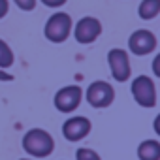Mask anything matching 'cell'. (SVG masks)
I'll list each match as a JSON object with an SVG mask.
<instances>
[{
	"label": "cell",
	"instance_id": "obj_1",
	"mask_svg": "<svg viewBox=\"0 0 160 160\" xmlns=\"http://www.w3.org/2000/svg\"><path fill=\"white\" fill-rule=\"evenodd\" d=\"M23 149L27 154H30L32 158L40 160V158H47L53 151H55V139L53 136L43 130V128H30L28 132H25L23 141H21Z\"/></svg>",
	"mask_w": 160,
	"mask_h": 160
},
{
	"label": "cell",
	"instance_id": "obj_2",
	"mask_svg": "<svg viewBox=\"0 0 160 160\" xmlns=\"http://www.w3.org/2000/svg\"><path fill=\"white\" fill-rule=\"evenodd\" d=\"M72 27H73V23H72V17H70L68 13H64V12H55V13L47 19V23H45V27H43V34H45V38H47L49 42H53V43H62V42H66V40L70 38Z\"/></svg>",
	"mask_w": 160,
	"mask_h": 160
},
{
	"label": "cell",
	"instance_id": "obj_3",
	"mask_svg": "<svg viewBox=\"0 0 160 160\" xmlns=\"http://www.w3.org/2000/svg\"><path fill=\"white\" fill-rule=\"evenodd\" d=\"M130 91L138 106L147 109L156 106V85L149 75H138L136 79H132Z\"/></svg>",
	"mask_w": 160,
	"mask_h": 160
},
{
	"label": "cell",
	"instance_id": "obj_4",
	"mask_svg": "<svg viewBox=\"0 0 160 160\" xmlns=\"http://www.w3.org/2000/svg\"><path fill=\"white\" fill-rule=\"evenodd\" d=\"M85 100L94 109H106L115 100V89L108 81H92L85 91Z\"/></svg>",
	"mask_w": 160,
	"mask_h": 160
},
{
	"label": "cell",
	"instance_id": "obj_5",
	"mask_svg": "<svg viewBox=\"0 0 160 160\" xmlns=\"http://www.w3.org/2000/svg\"><path fill=\"white\" fill-rule=\"evenodd\" d=\"M108 64H109V72L113 75L115 81L119 83H126L130 75H132V66H130V57L128 51L113 47L108 53Z\"/></svg>",
	"mask_w": 160,
	"mask_h": 160
},
{
	"label": "cell",
	"instance_id": "obj_6",
	"mask_svg": "<svg viewBox=\"0 0 160 160\" xmlns=\"http://www.w3.org/2000/svg\"><path fill=\"white\" fill-rule=\"evenodd\" d=\"M83 100V89L79 85H66L57 91L53 104L60 113H73Z\"/></svg>",
	"mask_w": 160,
	"mask_h": 160
},
{
	"label": "cell",
	"instance_id": "obj_7",
	"mask_svg": "<svg viewBox=\"0 0 160 160\" xmlns=\"http://www.w3.org/2000/svg\"><path fill=\"white\" fill-rule=\"evenodd\" d=\"M72 32H73V38L77 43L81 45H89V43H94L100 34H102V23L100 19L96 17H83L75 23V27H72Z\"/></svg>",
	"mask_w": 160,
	"mask_h": 160
},
{
	"label": "cell",
	"instance_id": "obj_8",
	"mask_svg": "<svg viewBox=\"0 0 160 160\" xmlns=\"http://www.w3.org/2000/svg\"><path fill=\"white\" fill-rule=\"evenodd\" d=\"M156 45H158L156 36L147 28H139L134 34H130V38H128V49L132 55H138V57L151 55L156 49Z\"/></svg>",
	"mask_w": 160,
	"mask_h": 160
},
{
	"label": "cell",
	"instance_id": "obj_9",
	"mask_svg": "<svg viewBox=\"0 0 160 160\" xmlns=\"http://www.w3.org/2000/svg\"><path fill=\"white\" fill-rule=\"evenodd\" d=\"M91 128H92V124H91V121L87 117L75 115V117H70V119L64 121V124H62V136H64V139L75 143V141L85 139L91 134Z\"/></svg>",
	"mask_w": 160,
	"mask_h": 160
},
{
	"label": "cell",
	"instance_id": "obj_10",
	"mask_svg": "<svg viewBox=\"0 0 160 160\" xmlns=\"http://www.w3.org/2000/svg\"><path fill=\"white\" fill-rule=\"evenodd\" d=\"M138 158L139 160H160V141L158 139H145L138 145Z\"/></svg>",
	"mask_w": 160,
	"mask_h": 160
},
{
	"label": "cell",
	"instance_id": "obj_11",
	"mask_svg": "<svg viewBox=\"0 0 160 160\" xmlns=\"http://www.w3.org/2000/svg\"><path fill=\"white\" fill-rule=\"evenodd\" d=\"M160 13V0H141L138 6V15L143 21H152Z\"/></svg>",
	"mask_w": 160,
	"mask_h": 160
},
{
	"label": "cell",
	"instance_id": "obj_12",
	"mask_svg": "<svg viewBox=\"0 0 160 160\" xmlns=\"http://www.w3.org/2000/svg\"><path fill=\"white\" fill-rule=\"evenodd\" d=\"M13 60H15V57H13L12 47L0 38V70H8L13 64Z\"/></svg>",
	"mask_w": 160,
	"mask_h": 160
},
{
	"label": "cell",
	"instance_id": "obj_13",
	"mask_svg": "<svg viewBox=\"0 0 160 160\" xmlns=\"http://www.w3.org/2000/svg\"><path fill=\"white\" fill-rule=\"evenodd\" d=\"M75 160H102L100 154L94 151V149H89V147H79L75 151Z\"/></svg>",
	"mask_w": 160,
	"mask_h": 160
},
{
	"label": "cell",
	"instance_id": "obj_14",
	"mask_svg": "<svg viewBox=\"0 0 160 160\" xmlns=\"http://www.w3.org/2000/svg\"><path fill=\"white\" fill-rule=\"evenodd\" d=\"M13 4L21 10V12H32L38 4V0H13Z\"/></svg>",
	"mask_w": 160,
	"mask_h": 160
},
{
	"label": "cell",
	"instance_id": "obj_15",
	"mask_svg": "<svg viewBox=\"0 0 160 160\" xmlns=\"http://www.w3.org/2000/svg\"><path fill=\"white\" fill-rule=\"evenodd\" d=\"M40 2L43 6H47V8H62L68 0H40Z\"/></svg>",
	"mask_w": 160,
	"mask_h": 160
},
{
	"label": "cell",
	"instance_id": "obj_16",
	"mask_svg": "<svg viewBox=\"0 0 160 160\" xmlns=\"http://www.w3.org/2000/svg\"><path fill=\"white\" fill-rule=\"evenodd\" d=\"M10 12V2L8 0H0V19H4Z\"/></svg>",
	"mask_w": 160,
	"mask_h": 160
},
{
	"label": "cell",
	"instance_id": "obj_17",
	"mask_svg": "<svg viewBox=\"0 0 160 160\" xmlns=\"http://www.w3.org/2000/svg\"><path fill=\"white\" fill-rule=\"evenodd\" d=\"M158 64H160V55H156L154 60H152V72H154L156 77H160V66H158Z\"/></svg>",
	"mask_w": 160,
	"mask_h": 160
},
{
	"label": "cell",
	"instance_id": "obj_18",
	"mask_svg": "<svg viewBox=\"0 0 160 160\" xmlns=\"http://www.w3.org/2000/svg\"><path fill=\"white\" fill-rule=\"evenodd\" d=\"M12 79H13V77H12L6 70H0V81H12Z\"/></svg>",
	"mask_w": 160,
	"mask_h": 160
},
{
	"label": "cell",
	"instance_id": "obj_19",
	"mask_svg": "<svg viewBox=\"0 0 160 160\" xmlns=\"http://www.w3.org/2000/svg\"><path fill=\"white\" fill-rule=\"evenodd\" d=\"M158 124H160V115L154 119V130H156V134H160V128H158Z\"/></svg>",
	"mask_w": 160,
	"mask_h": 160
},
{
	"label": "cell",
	"instance_id": "obj_20",
	"mask_svg": "<svg viewBox=\"0 0 160 160\" xmlns=\"http://www.w3.org/2000/svg\"><path fill=\"white\" fill-rule=\"evenodd\" d=\"M21 160H36V158H21Z\"/></svg>",
	"mask_w": 160,
	"mask_h": 160
}]
</instances>
